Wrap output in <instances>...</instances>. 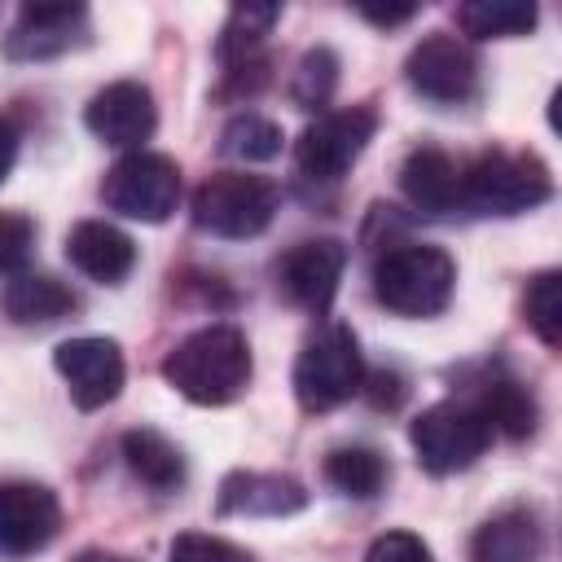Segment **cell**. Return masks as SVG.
Returning a JSON list of instances; mask_svg holds the SVG:
<instances>
[{"instance_id":"6da1fadb","label":"cell","mask_w":562,"mask_h":562,"mask_svg":"<svg viewBox=\"0 0 562 562\" xmlns=\"http://www.w3.org/2000/svg\"><path fill=\"white\" fill-rule=\"evenodd\" d=\"M250 342L237 325H202L189 338H180L162 360V378L184 400L206 408L233 404L250 386Z\"/></svg>"},{"instance_id":"7a4b0ae2","label":"cell","mask_w":562,"mask_h":562,"mask_svg":"<svg viewBox=\"0 0 562 562\" xmlns=\"http://www.w3.org/2000/svg\"><path fill=\"white\" fill-rule=\"evenodd\" d=\"M457 263L448 250L426 241H404L378 255L373 263V299L395 316H439L452 299Z\"/></svg>"},{"instance_id":"3957f363","label":"cell","mask_w":562,"mask_h":562,"mask_svg":"<svg viewBox=\"0 0 562 562\" xmlns=\"http://www.w3.org/2000/svg\"><path fill=\"white\" fill-rule=\"evenodd\" d=\"M364 386L360 342L347 325H325L312 334L294 360V400L303 413H329Z\"/></svg>"},{"instance_id":"277c9868","label":"cell","mask_w":562,"mask_h":562,"mask_svg":"<svg viewBox=\"0 0 562 562\" xmlns=\"http://www.w3.org/2000/svg\"><path fill=\"white\" fill-rule=\"evenodd\" d=\"M553 180L549 167L531 154H479L461 171V206L483 211V215H522L540 202H549Z\"/></svg>"},{"instance_id":"5b68a950","label":"cell","mask_w":562,"mask_h":562,"mask_svg":"<svg viewBox=\"0 0 562 562\" xmlns=\"http://www.w3.org/2000/svg\"><path fill=\"white\" fill-rule=\"evenodd\" d=\"M408 443H413L422 470L457 474V470H470L487 452L492 426L479 404L443 400V404H430L426 413H417V422L408 426Z\"/></svg>"},{"instance_id":"8992f818","label":"cell","mask_w":562,"mask_h":562,"mask_svg":"<svg viewBox=\"0 0 562 562\" xmlns=\"http://www.w3.org/2000/svg\"><path fill=\"white\" fill-rule=\"evenodd\" d=\"M277 215V184L250 171H220L193 193V224L202 233L246 241L259 237Z\"/></svg>"},{"instance_id":"52a82bcc","label":"cell","mask_w":562,"mask_h":562,"mask_svg":"<svg viewBox=\"0 0 562 562\" xmlns=\"http://www.w3.org/2000/svg\"><path fill=\"white\" fill-rule=\"evenodd\" d=\"M101 202L110 211H119L123 220H140V224H162L176 202H180V167L167 154H149V149H132L123 154L105 180H101Z\"/></svg>"},{"instance_id":"ba28073f","label":"cell","mask_w":562,"mask_h":562,"mask_svg":"<svg viewBox=\"0 0 562 562\" xmlns=\"http://www.w3.org/2000/svg\"><path fill=\"white\" fill-rule=\"evenodd\" d=\"M378 132V114L369 105H347V110H329L316 123L303 127L294 158L299 171L307 180H338L351 171V162L364 154V145Z\"/></svg>"},{"instance_id":"9c48e42d","label":"cell","mask_w":562,"mask_h":562,"mask_svg":"<svg viewBox=\"0 0 562 562\" xmlns=\"http://www.w3.org/2000/svg\"><path fill=\"white\" fill-rule=\"evenodd\" d=\"M53 364L70 391V400L92 413V408H105L119 391H123V351L114 338H97V334H83V338H66L57 342L53 351Z\"/></svg>"},{"instance_id":"30bf717a","label":"cell","mask_w":562,"mask_h":562,"mask_svg":"<svg viewBox=\"0 0 562 562\" xmlns=\"http://www.w3.org/2000/svg\"><path fill=\"white\" fill-rule=\"evenodd\" d=\"M404 79L413 92H422L426 101L439 105H461L474 97L479 88V61L474 53L457 40V35H426L408 61H404Z\"/></svg>"},{"instance_id":"8fae6325","label":"cell","mask_w":562,"mask_h":562,"mask_svg":"<svg viewBox=\"0 0 562 562\" xmlns=\"http://www.w3.org/2000/svg\"><path fill=\"white\" fill-rule=\"evenodd\" d=\"M61 527V505L44 483H0V553L4 558H31L53 544Z\"/></svg>"},{"instance_id":"7c38bea8","label":"cell","mask_w":562,"mask_h":562,"mask_svg":"<svg viewBox=\"0 0 562 562\" xmlns=\"http://www.w3.org/2000/svg\"><path fill=\"white\" fill-rule=\"evenodd\" d=\"M342 268H347V246L334 241V237H312V241H299L281 255L277 285L290 303L321 316V312H329V303L338 294Z\"/></svg>"},{"instance_id":"4fadbf2b","label":"cell","mask_w":562,"mask_h":562,"mask_svg":"<svg viewBox=\"0 0 562 562\" xmlns=\"http://www.w3.org/2000/svg\"><path fill=\"white\" fill-rule=\"evenodd\" d=\"M83 123L97 140L114 145V149H140L154 127H158V110H154V92L136 79H114L101 92H92Z\"/></svg>"},{"instance_id":"5bb4252c","label":"cell","mask_w":562,"mask_h":562,"mask_svg":"<svg viewBox=\"0 0 562 562\" xmlns=\"http://www.w3.org/2000/svg\"><path fill=\"white\" fill-rule=\"evenodd\" d=\"M88 40L83 4H22L18 22L4 35V53L13 61H48Z\"/></svg>"},{"instance_id":"9a60e30c","label":"cell","mask_w":562,"mask_h":562,"mask_svg":"<svg viewBox=\"0 0 562 562\" xmlns=\"http://www.w3.org/2000/svg\"><path fill=\"white\" fill-rule=\"evenodd\" d=\"M66 259L83 277H92L101 285H119L136 268V241L110 220H79L66 233Z\"/></svg>"},{"instance_id":"2e32d148","label":"cell","mask_w":562,"mask_h":562,"mask_svg":"<svg viewBox=\"0 0 562 562\" xmlns=\"http://www.w3.org/2000/svg\"><path fill=\"white\" fill-rule=\"evenodd\" d=\"M307 505V487L290 474H263V470H233L220 483V514H246V518H285Z\"/></svg>"},{"instance_id":"e0dca14e","label":"cell","mask_w":562,"mask_h":562,"mask_svg":"<svg viewBox=\"0 0 562 562\" xmlns=\"http://www.w3.org/2000/svg\"><path fill=\"white\" fill-rule=\"evenodd\" d=\"M400 189H404V198H408L417 211H426V215H448V211L461 206V167H457L443 149L422 145V149H413V154L404 158V167H400Z\"/></svg>"},{"instance_id":"ac0fdd59","label":"cell","mask_w":562,"mask_h":562,"mask_svg":"<svg viewBox=\"0 0 562 562\" xmlns=\"http://www.w3.org/2000/svg\"><path fill=\"white\" fill-rule=\"evenodd\" d=\"M540 553V522L531 509H501L492 514L474 540H470V562H536Z\"/></svg>"},{"instance_id":"d6986e66","label":"cell","mask_w":562,"mask_h":562,"mask_svg":"<svg viewBox=\"0 0 562 562\" xmlns=\"http://www.w3.org/2000/svg\"><path fill=\"white\" fill-rule=\"evenodd\" d=\"M0 303H4V316L13 325H53V321L75 312L70 285L48 277V272H18V277H9Z\"/></svg>"},{"instance_id":"ffe728a7","label":"cell","mask_w":562,"mask_h":562,"mask_svg":"<svg viewBox=\"0 0 562 562\" xmlns=\"http://www.w3.org/2000/svg\"><path fill=\"white\" fill-rule=\"evenodd\" d=\"M123 461L154 492H176L184 483V457H180V448L162 430H154V426H136V430L123 435Z\"/></svg>"},{"instance_id":"44dd1931","label":"cell","mask_w":562,"mask_h":562,"mask_svg":"<svg viewBox=\"0 0 562 562\" xmlns=\"http://www.w3.org/2000/svg\"><path fill=\"white\" fill-rule=\"evenodd\" d=\"M325 479L334 492L351 496V501H373L386 483V461L378 448H364V443H347V448H334L325 457Z\"/></svg>"},{"instance_id":"7402d4cb","label":"cell","mask_w":562,"mask_h":562,"mask_svg":"<svg viewBox=\"0 0 562 562\" xmlns=\"http://www.w3.org/2000/svg\"><path fill=\"white\" fill-rule=\"evenodd\" d=\"M536 4H518V0H470L457 9V22L470 40H509V35H527L536 26Z\"/></svg>"},{"instance_id":"603a6c76","label":"cell","mask_w":562,"mask_h":562,"mask_svg":"<svg viewBox=\"0 0 562 562\" xmlns=\"http://www.w3.org/2000/svg\"><path fill=\"white\" fill-rule=\"evenodd\" d=\"M277 18H281V4H237V9L228 13L224 31H220V44H215L220 61L233 66V61L255 57V48H259L263 35L277 26Z\"/></svg>"},{"instance_id":"cb8c5ba5","label":"cell","mask_w":562,"mask_h":562,"mask_svg":"<svg viewBox=\"0 0 562 562\" xmlns=\"http://www.w3.org/2000/svg\"><path fill=\"white\" fill-rule=\"evenodd\" d=\"M479 408H483L487 426H492V430H505L509 439H527V435L536 430V400H531V391H527L522 382H514V378L492 382V386L483 391Z\"/></svg>"},{"instance_id":"d4e9b609","label":"cell","mask_w":562,"mask_h":562,"mask_svg":"<svg viewBox=\"0 0 562 562\" xmlns=\"http://www.w3.org/2000/svg\"><path fill=\"white\" fill-rule=\"evenodd\" d=\"M281 145H285V132L263 114H237L224 127V154L241 162H268L281 154Z\"/></svg>"},{"instance_id":"484cf974","label":"cell","mask_w":562,"mask_h":562,"mask_svg":"<svg viewBox=\"0 0 562 562\" xmlns=\"http://www.w3.org/2000/svg\"><path fill=\"white\" fill-rule=\"evenodd\" d=\"M522 316H527V325L536 329V338L544 347L562 342V277L558 272H540V277L527 281Z\"/></svg>"},{"instance_id":"4316f807","label":"cell","mask_w":562,"mask_h":562,"mask_svg":"<svg viewBox=\"0 0 562 562\" xmlns=\"http://www.w3.org/2000/svg\"><path fill=\"white\" fill-rule=\"evenodd\" d=\"M338 88V57L334 48H307L294 66V83H290V97L294 105L303 110H321Z\"/></svg>"},{"instance_id":"83f0119b","label":"cell","mask_w":562,"mask_h":562,"mask_svg":"<svg viewBox=\"0 0 562 562\" xmlns=\"http://www.w3.org/2000/svg\"><path fill=\"white\" fill-rule=\"evenodd\" d=\"M167 562H255L241 544L224 540V536H206V531H184L171 540Z\"/></svg>"},{"instance_id":"f1b7e54d","label":"cell","mask_w":562,"mask_h":562,"mask_svg":"<svg viewBox=\"0 0 562 562\" xmlns=\"http://www.w3.org/2000/svg\"><path fill=\"white\" fill-rule=\"evenodd\" d=\"M35 250V224L22 211H0V277H18Z\"/></svg>"},{"instance_id":"f546056e","label":"cell","mask_w":562,"mask_h":562,"mask_svg":"<svg viewBox=\"0 0 562 562\" xmlns=\"http://www.w3.org/2000/svg\"><path fill=\"white\" fill-rule=\"evenodd\" d=\"M364 562H430V549L413 531H386L364 549Z\"/></svg>"},{"instance_id":"4dcf8cb0","label":"cell","mask_w":562,"mask_h":562,"mask_svg":"<svg viewBox=\"0 0 562 562\" xmlns=\"http://www.w3.org/2000/svg\"><path fill=\"white\" fill-rule=\"evenodd\" d=\"M369 400H373L378 408H395V404L404 400V382H400V373H373V391H369Z\"/></svg>"},{"instance_id":"1f68e13d","label":"cell","mask_w":562,"mask_h":562,"mask_svg":"<svg viewBox=\"0 0 562 562\" xmlns=\"http://www.w3.org/2000/svg\"><path fill=\"white\" fill-rule=\"evenodd\" d=\"M13 158H18V127L0 114V180L13 171Z\"/></svg>"},{"instance_id":"d6a6232c","label":"cell","mask_w":562,"mask_h":562,"mask_svg":"<svg viewBox=\"0 0 562 562\" xmlns=\"http://www.w3.org/2000/svg\"><path fill=\"white\" fill-rule=\"evenodd\" d=\"M369 22H378V26H395V22H408L417 9H360Z\"/></svg>"},{"instance_id":"836d02e7","label":"cell","mask_w":562,"mask_h":562,"mask_svg":"<svg viewBox=\"0 0 562 562\" xmlns=\"http://www.w3.org/2000/svg\"><path fill=\"white\" fill-rule=\"evenodd\" d=\"M75 562H132V558H119V553H101V549H88V553H79Z\"/></svg>"}]
</instances>
